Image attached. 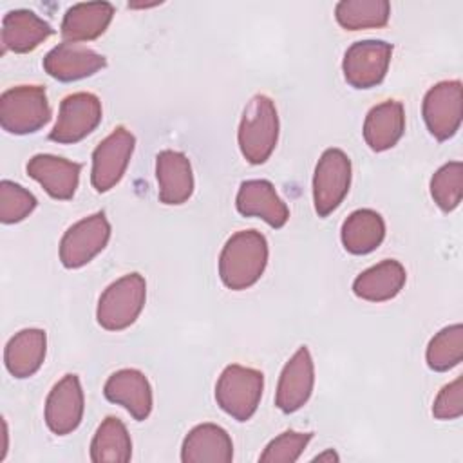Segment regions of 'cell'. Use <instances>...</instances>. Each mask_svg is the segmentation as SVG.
<instances>
[{"label": "cell", "mask_w": 463, "mask_h": 463, "mask_svg": "<svg viewBox=\"0 0 463 463\" xmlns=\"http://www.w3.org/2000/svg\"><path fill=\"white\" fill-rule=\"evenodd\" d=\"M268 264V241L257 230L233 233L219 255V277L233 291L253 286Z\"/></svg>", "instance_id": "6da1fadb"}, {"label": "cell", "mask_w": 463, "mask_h": 463, "mask_svg": "<svg viewBox=\"0 0 463 463\" xmlns=\"http://www.w3.org/2000/svg\"><path fill=\"white\" fill-rule=\"evenodd\" d=\"M279 139V116L275 103L264 96H253L241 118L237 141L241 154L251 165L268 161Z\"/></svg>", "instance_id": "7a4b0ae2"}, {"label": "cell", "mask_w": 463, "mask_h": 463, "mask_svg": "<svg viewBox=\"0 0 463 463\" xmlns=\"http://www.w3.org/2000/svg\"><path fill=\"white\" fill-rule=\"evenodd\" d=\"M146 300V282L139 273L114 280L98 300L96 318L107 331H121L136 322Z\"/></svg>", "instance_id": "3957f363"}, {"label": "cell", "mask_w": 463, "mask_h": 463, "mask_svg": "<svg viewBox=\"0 0 463 463\" xmlns=\"http://www.w3.org/2000/svg\"><path fill=\"white\" fill-rule=\"evenodd\" d=\"M264 374L239 364L226 365L215 385L217 405L237 421L250 420L262 398Z\"/></svg>", "instance_id": "277c9868"}, {"label": "cell", "mask_w": 463, "mask_h": 463, "mask_svg": "<svg viewBox=\"0 0 463 463\" xmlns=\"http://www.w3.org/2000/svg\"><path fill=\"white\" fill-rule=\"evenodd\" d=\"M51 119L45 89L18 85L0 96V125L9 134H33Z\"/></svg>", "instance_id": "5b68a950"}, {"label": "cell", "mask_w": 463, "mask_h": 463, "mask_svg": "<svg viewBox=\"0 0 463 463\" xmlns=\"http://www.w3.org/2000/svg\"><path fill=\"white\" fill-rule=\"evenodd\" d=\"M351 161L340 148H327L320 156L313 175V203L320 217L335 212L349 192Z\"/></svg>", "instance_id": "8992f818"}, {"label": "cell", "mask_w": 463, "mask_h": 463, "mask_svg": "<svg viewBox=\"0 0 463 463\" xmlns=\"http://www.w3.org/2000/svg\"><path fill=\"white\" fill-rule=\"evenodd\" d=\"M421 112L429 132L438 141L452 137L459 130L463 118L461 81H439L434 87H430L423 98Z\"/></svg>", "instance_id": "52a82bcc"}, {"label": "cell", "mask_w": 463, "mask_h": 463, "mask_svg": "<svg viewBox=\"0 0 463 463\" xmlns=\"http://www.w3.org/2000/svg\"><path fill=\"white\" fill-rule=\"evenodd\" d=\"M109 239L110 224L105 213H92L63 233L60 241V260L69 269L81 268L107 246Z\"/></svg>", "instance_id": "ba28073f"}, {"label": "cell", "mask_w": 463, "mask_h": 463, "mask_svg": "<svg viewBox=\"0 0 463 463\" xmlns=\"http://www.w3.org/2000/svg\"><path fill=\"white\" fill-rule=\"evenodd\" d=\"M392 56V45L383 40L354 42L344 54L342 71L354 89H371L383 81Z\"/></svg>", "instance_id": "9c48e42d"}, {"label": "cell", "mask_w": 463, "mask_h": 463, "mask_svg": "<svg viewBox=\"0 0 463 463\" xmlns=\"http://www.w3.org/2000/svg\"><path fill=\"white\" fill-rule=\"evenodd\" d=\"M136 139L125 127H116L92 152L90 183L96 192H109L123 177L134 152Z\"/></svg>", "instance_id": "30bf717a"}, {"label": "cell", "mask_w": 463, "mask_h": 463, "mask_svg": "<svg viewBox=\"0 0 463 463\" xmlns=\"http://www.w3.org/2000/svg\"><path fill=\"white\" fill-rule=\"evenodd\" d=\"M101 121V101L90 92H74L61 99L49 139L71 145L87 137Z\"/></svg>", "instance_id": "8fae6325"}, {"label": "cell", "mask_w": 463, "mask_h": 463, "mask_svg": "<svg viewBox=\"0 0 463 463\" xmlns=\"http://www.w3.org/2000/svg\"><path fill=\"white\" fill-rule=\"evenodd\" d=\"M85 400L80 378L76 374H65L51 389L45 400V423L51 432L65 436L78 429L83 418Z\"/></svg>", "instance_id": "7c38bea8"}, {"label": "cell", "mask_w": 463, "mask_h": 463, "mask_svg": "<svg viewBox=\"0 0 463 463\" xmlns=\"http://www.w3.org/2000/svg\"><path fill=\"white\" fill-rule=\"evenodd\" d=\"M315 383V365L306 345L286 362L275 394V405L282 412H295L309 400Z\"/></svg>", "instance_id": "4fadbf2b"}, {"label": "cell", "mask_w": 463, "mask_h": 463, "mask_svg": "<svg viewBox=\"0 0 463 463\" xmlns=\"http://www.w3.org/2000/svg\"><path fill=\"white\" fill-rule=\"evenodd\" d=\"M107 65L103 54L81 43L63 42L52 47L43 58V69L60 81H76L96 74Z\"/></svg>", "instance_id": "5bb4252c"}, {"label": "cell", "mask_w": 463, "mask_h": 463, "mask_svg": "<svg viewBox=\"0 0 463 463\" xmlns=\"http://www.w3.org/2000/svg\"><path fill=\"white\" fill-rule=\"evenodd\" d=\"M103 394L109 402L125 407L137 421L148 418L152 411V387L137 369L112 373L103 385Z\"/></svg>", "instance_id": "9a60e30c"}, {"label": "cell", "mask_w": 463, "mask_h": 463, "mask_svg": "<svg viewBox=\"0 0 463 463\" xmlns=\"http://www.w3.org/2000/svg\"><path fill=\"white\" fill-rule=\"evenodd\" d=\"M80 163L51 154H36L27 163L29 177L38 181L52 199L60 201H67L74 195L80 181Z\"/></svg>", "instance_id": "2e32d148"}, {"label": "cell", "mask_w": 463, "mask_h": 463, "mask_svg": "<svg viewBox=\"0 0 463 463\" xmlns=\"http://www.w3.org/2000/svg\"><path fill=\"white\" fill-rule=\"evenodd\" d=\"M235 204L239 213L246 217H260L271 228H282L289 219L286 203L277 195L275 186L266 179H250L241 183Z\"/></svg>", "instance_id": "e0dca14e"}, {"label": "cell", "mask_w": 463, "mask_h": 463, "mask_svg": "<svg viewBox=\"0 0 463 463\" xmlns=\"http://www.w3.org/2000/svg\"><path fill=\"white\" fill-rule=\"evenodd\" d=\"M233 459V443L230 434L215 423L194 427L183 439V463H230Z\"/></svg>", "instance_id": "ac0fdd59"}, {"label": "cell", "mask_w": 463, "mask_h": 463, "mask_svg": "<svg viewBox=\"0 0 463 463\" xmlns=\"http://www.w3.org/2000/svg\"><path fill=\"white\" fill-rule=\"evenodd\" d=\"M156 177L159 201L165 204H183L194 192V174L190 159L175 150H163L156 157Z\"/></svg>", "instance_id": "d6986e66"}, {"label": "cell", "mask_w": 463, "mask_h": 463, "mask_svg": "<svg viewBox=\"0 0 463 463\" xmlns=\"http://www.w3.org/2000/svg\"><path fill=\"white\" fill-rule=\"evenodd\" d=\"M52 34V27L29 9L9 11L2 20V51L29 52Z\"/></svg>", "instance_id": "ffe728a7"}, {"label": "cell", "mask_w": 463, "mask_h": 463, "mask_svg": "<svg viewBox=\"0 0 463 463\" xmlns=\"http://www.w3.org/2000/svg\"><path fill=\"white\" fill-rule=\"evenodd\" d=\"M112 14L114 7L109 2L74 4L61 20V36L71 43L96 40L109 27Z\"/></svg>", "instance_id": "44dd1931"}, {"label": "cell", "mask_w": 463, "mask_h": 463, "mask_svg": "<svg viewBox=\"0 0 463 463\" xmlns=\"http://www.w3.org/2000/svg\"><path fill=\"white\" fill-rule=\"evenodd\" d=\"M405 130L403 105L396 99H387L373 107L364 121V139L374 152L392 148Z\"/></svg>", "instance_id": "7402d4cb"}, {"label": "cell", "mask_w": 463, "mask_h": 463, "mask_svg": "<svg viewBox=\"0 0 463 463\" xmlns=\"http://www.w3.org/2000/svg\"><path fill=\"white\" fill-rule=\"evenodd\" d=\"M405 280V268L398 260L387 259L362 271L353 282V293L369 302H385L402 291Z\"/></svg>", "instance_id": "603a6c76"}, {"label": "cell", "mask_w": 463, "mask_h": 463, "mask_svg": "<svg viewBox=\"0 0 463 463\" xmlns=\"http://www.w3.org/2000/svg\"><path fill=\"white\" fill-rule=\"evenodd\" d=\"M45 351L47 336L43 329H22L7 342L4 362L14 378H29L42 367Z\"/></svg>", "instance_id": "cb8c5ba5"}, {"label": "cell", "mask_w": 463, "mask_h": 463, "mask_svg": "<svg viewBox=\"0 0 463 463\" xmlns=\"http://www.w3.org/2000/svg\"><path fill=\"white\" fill-rule=\"evenodd\" d=\"M344 248L353 255L374 251L385 237V222L382 215L371 208L354 210L340 230Z\"/></svg>", "instance_id": "d4e9b609"}, {"label": "cell", "mask_w": 463, "mask_h": 463, "mask_svg": "<svg viewBox=\"0 0 463 463\" xmlns=\"http://www.w3.org/2000/svg\"><path fill=\"white\" fill-rule=\"evenodd\" d=\"M132 456V441L125 423L116 416H107L90 441V459L94 463H127Z\"/></svg>", "instance_id": "484cf974"}, {"label": "cell", "mask_w": 463, "mask_h": 463, "mask_svg": "<svg viewBox=\"0 0 463 463\" xmlns=\"http://www.w3.org/2000/svg\"><path fill=\"white\" fill-rule=\"evenodd\" d=\"M389 14L391 4L387 0H342L335 7L336 22L347 31L383 27Z\"/></svg>", "instance_id": "4316f807"}, {"label": "cell", "mask_w": 463, "mask_h": 463, "mask_svg": "<svg viewBox=\"0 0 463 463\" xmlns=\"http://www.w3.org/2000/svg\"><path fill=\"white\" fill-rule=\"evenodd\" d=\"M427 365L443 373L456 367L463 358V326L452 324L438 331L427 345Z\"/></svg>", "instance_id": "83f0119b"}, {"label": "cell", "mask_w": 463, "mask_h": 463, "mask_svg": "<svg viewBox=\"0 0 463 463\" xmlns=\"http://www.w3.org/2000/svg\"><path fill=\"white\" fill-rule=\"evenodd\" d=\"M430 195L443 212H452L463 195V165L450 161L436 170L430 179Z\"/></svg>", "instance_id": "f1b7e54d"}, {"label": "cell", "mask_w": 463, "mask_h": 463, "mask_svg": "<svg viewBox=\"0 0 463 463\" xmlns=\"http://www.w3.org/2000/svg\"><path fill=\"white\" fill-rule=\"evenodd\" d=\"M36 208V197L24 186L4 179L0 183V221L14 224L24 221Z\"/></svg>", "instance_id": "f546056e"}, {"label": "cell", "mask_w": 463, "mask_h": 463, "mask_svg": "<svg viewBox=\"0 0 463 463\" xmlns=\"http://www.w3.org/2000/svg\"><path fill=\"white\" fill-rule=\"evenodd\" d=\"M313 438V432H297V430H286L275 439H271L264 452L259 456V461L262 463H295L304 449L307 447L309 439Z\"/></svg>", "instance_id": "4dcf8cb0"}, {"label": "cell", "mask_w": 463, "mask_h": 463, "mask_svg": "<svg viewBox=\"0 0 463 463\" xmlns=\"http://www.w3.org/2000/svg\"><path fill=\"white\" fill-rule=\"evenodd\" d=\"M432 414L438 420H456L463 414V380L458 376L447 383L432 403Z\"/></svg>", "instance_id": "1f68e13d"}, {"label": "cell", "mask_w": 463, "mask_h": 463, "mask_svg": "<svg viewBox=\"0 0 463 463\" xmlns=\"http://www.w3.org/2000/svg\"><path fill=\"white\" fill-rule=\"evenodd\" d=\"M313 461H331V463H333V461H338V454L331 449V450H326V452L315 456Z\"/></svg>", "instance_id": "d6a6232c"}]
</instances>
